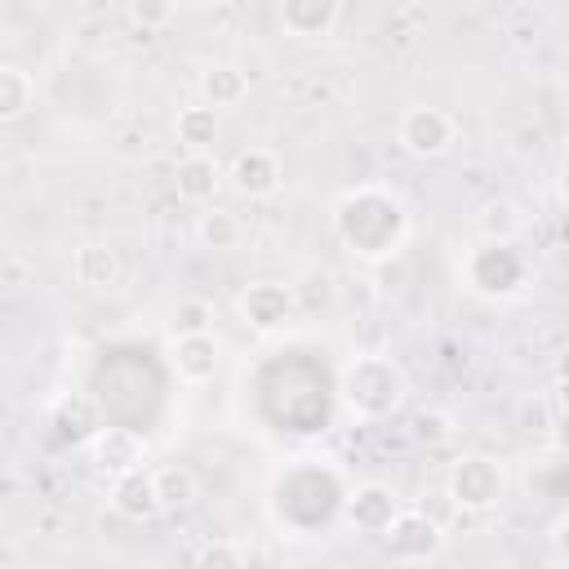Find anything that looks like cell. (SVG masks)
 Returning a JSON list of instances; mask_svg holds the SVG:
<instances>
[{
	"instance_id": "obj_1",
	"label": "cell",
	"mask_w": 569,
	"mask_h": 569,
	"mask_svg": "<svg viewBox=\"0 0 569 569\" xmlns=\"http://www.w3.org/2000/svg\"><path fill=\"white\" fill-rule=\"evenodd\" d=\"M333 236L342 240V249H351L365 262H382L391 258L405 236H409V213L405 200L378 182L351 187L338 204H333Z\"/></svg>"
},
{
	"instance_id": "obj_2",
	"label": "cell",
	"mask_w": 569,
	"mask_h": 569,
	"mask_svg": "<svg viewBox=\"0 0 569 569\" xmlns=\"http://www.w3.org/2000/svg\"><path fill=\"white\" fill-rule=\"evenodd\" d=\"M405 391H409L405 369H400L391 356H378V351L347 360V369H342V378H338L342 405H347L356 418H365V422L391 418V413L405 405Z\"/></svg>"
},
{
	"instance_id": "obj_3",
	"label": "cell",
	"mask_w": 569,
	"mask_h": 569,
	"mask_svg": "<svg viewBox=\"0 0 569 569\" xmlns=\"http://www.w3.org/2000/svg\"><path fill=\"white\" fill-rule=\"evenodd\" d=\"M276 485H284V489H293V493H302V498H271V511H276V520L280 525H289V529H316V525H329L333 520V511H342L338 502H316V493H342V485H338V476L333 471H325V467H316L311 458H302L298 467H289Z\"/></svg>"
},
{
	"instance_id": "obj_4",
	"label": "cell",
	"mask_w": 569,
	"mask_h": 569,
	"mask_svg": "<svg viewBox=\"0 0 569 569\" xmlns=\"http://www.w3.org/2000/svg\"><path fill=\"white\" fill-rule=\"evenodd\" d=\"M462 284L480 298H511L525 284V258L511 240H480L462 258Z\"/></svg>"
},
{
	"instance_id": "obj_5",
	"label": "cell",
	"mask_w": 569,
	"mask_h": 569,
	"mask_svg": "<svg viewBox=\"0 0 569 569\" xmlns=\"http://www.w3.org/2000/svg\"><path fill=\"white\" fill-rule=\"evenodd\" d=\"M445 493L458 502V511H489L507 493V471L489 453H462L445 476Z\"/></svg>"
},
{
	"instance_id": "obj_6",
	"label": "cell",
	"mask_w": 569,
	"mask_h": 569,
	"mask_svg": "<svg viewBox=\"0 0 569 569\" xmlns=\"http://www.w3.org/2000/svg\"><path fill=\"white\" fill-rule=\"evenodd\" d=\"M382 538V551L387 560H405V565H422V560H436L440 547H445V529L436 520H427L418 507H400L387 529L378 533Z\"/></svg>"
},
{
	"instance_id": "obj_7",
	"label": "cell",
	"mask_w": 569,
	"mask_h": 569,
	"mask_svg": "<svg viewBox=\"0 0 569 569\" xmlns=\"http://www.w3.org/2000/svg\"><path fill=\"white\" fill-rule=\"evenodd\" d=\"M396 138H400V147L409 156L431 160V156H445L453 147L458 124H453V116L445 107H409L400 116V124H396Z\"/></svg>"
},
{
	"instance_id": "obj_8",
	"label": "cell",
	"mask_w": 569,
	"mask_h": 569,
	"mask_svg": "<svg viewBox=\"0 0 569 569\" xmlns=\"http://www.w3.org/2000/svg\"><path fill=\"white\" fill-rule=\"evenodd\" d=\"M240 320L258 333H276L284 329L293 316H298V298H293V284H280V280H253L244 293H240Z\"/></svg>"
},
{
	"instance_id": "obj_9",
	"label": "cell",
	"mask_w": 569,
	"mask_h": 569,
	"mask_svg": "<svg viewBox=\"0 0 569 569\" xmlns=\"http://www.w3.org/2000/svg\"><path fill=\"white\" fill-rule=\"evenodd\" d=\"M227 178H231V187H236L240 196H249V200H267V196L280 191V182H284V164H280V156H276L271 147H244V151L231 160Z\"/></svg>"
},
{
	"instance_id": "obj_10",
	"label": "cell",
	"mask_w": 569,
	"mask_h": 569,
	"mask_svg": "<svg viewBox=\"0 0 569 569\" xmlns=\"http://www.w3.org/2000/svg\"><path fill=\"white\" fill-rule=\"evenodd\" d=\"M89 458L102 476H120L147 462V440L133 427H98L89 440Z\"/></svg>"
},
{
	"instance_id": "obj_11",
	"label": "cell",
	"mask_w": 569,
	"mask_h": 569,
	"mask_svg": "<svg viewBox=\"0 0 569 569\" xmlns=\"http://www.w3.org/2000/svg\"><path fill=\"white\" fill-rule=\"evenodd\" d=\"M396 511H400L396 489L382 485V480H365V485H356L351 493H342V516H347L360 533H382Z\"/></svg>"
},
{
	"instance_id": "obj_12",
	"label": "cell",
	"mask_w": 569,
	"mask_h": 569,
	"mask_svg": "<svg viewBox=\"0 0 569 569\" xmlns=\"http://www.w3.org/2000/svg\"><path fill=\"white\" fill-rule=\"evenodd\" d=\"M124 276V262H120V249L107 244V240H84L76 244L71 253V280L80 289H116Z\"/></svg>"
},
{
	"instance_id": "obj_13",
	"label": "cell",
	"mask_w": 569,
	"mask_h": 569,
	"mask_svg": "<svg viewBox=\"0 0 569 569\" xmlns=\"http://www.w3.org/2000/svg\"><path fill=\"white\" fill-rule=\"evenodd\" d=\"M276 13L293 40H320L338 27L342 0H276Z\"/></svg>"
},
{
	"instance_id": "obj_14",
	"label": "cell",
	"mask_w": 569,
	"mask_h": 569,
	"mask_svg": "<svg viewBox=\"0 0 569 569\" xmlns=\"http://www.w3.org/2000/svg\"><path fill=\"white\" fill-rule=\"evenodd\" d=\"M173 373H178V382H187V387H204V382H213V373H218V342H213V333H182V338H173Z\"/></svg>"
},
{
	"instance_id": "obj_15",
	"label": "cell",
	"mask_w": 569,
	"mask_h": 569,
	"mask_svg": "<svg viewBox=\"0 0 569 569\" xmlns=\"http://www.w3.org/2000/svg\"><path fill=\"white\" fill-rule=\"evenodd\" d=\"M111 507L124 516V520H151L160 516V498H156V480H151V467H133V471H120L111 476Z\"/></svg>"
},
{
	"instance_id": "obj_16",
	"label": "cell",
	"mask_w": 569,
	"mask_h": 569,
	"mask_svg": "<svg viewBox=\"0 0 569 569\" xmlns=\"http://www.w3.org/2000/svg\"><path fill=\"white\" fill-rule=\"evenodd\" d=\"M173 187H178L182 200L204 204V200H213V191L222 187V169H218V160H213L209 151H187V156L178 160Z\"/></svg>"
},
{
	"instance_id": "obj_17",
	"label": "cell",
	"mask_w": 569,
	"mask_h": 569,
	"mask_svg": "<svg viewBox=\"0 0 569 569\" xmlns=\"http://www.w3.org/2000/svg\"><path fill=\"white\" fill-rule=\"evenodd\" d=\"M53 427H58V440H62V445H84V440H93V431L102 427L98 400H89V396H62V400L53 405Z\"/></svg>"
},
{
	"instance_id": "obj_18",
	"label": "cell",
	"mask_w": 569,
	"mask_h": 569,
	"mask_svg": "<svg viewBox=\"0 0 569 569\" xmlns=\"http://www.w3.org/2000/svg\"><path fill=\"white\" fill-rule=\"evenodd\" d=\"M151 480H156L160 511H187V507H196V498H200V480H196V471L182 467V462H164V467H156Z\"/></svg>"
},
{
	"instance_id": "obj_19",
	"label": "cell",
	"mask_w": 569,
	"mask_h": 569,
	"mask_svg": "<svg viewBox=\"0 0 569 569\" xmlns=\"http://www.w3.org/2000/svg\"><path fill=\"white\" fill-rule=\"evenodd\" d=\"M244 93H249V76H244L240 67L213 62V67L200 71V98H204L209 107H236Z\"/></svg>"
},
{
	"instance_id": "obj_20",
	"label": "cell",
	"mask_w": 569,
	"mask_h": 569,
	"mask_svg": "<svg viewBox=\"0 0 569 569\" xmlns=\"http://www.w3.org/2000/svg\"><path fill=\"white\" fill-rule=\"evenodd\" d=\"M173 133L187 151H209L213 138H218V107L209 102H196V107H182L178 120H173Z\"/></svg>"
},
{
	"instance_id": "obj_21",
	"label": "cell",
	"mask_w": 569,
	"mask_h": 569,
	"mask_svg": "<svg viewBox=\"0 0 569 569\" xmlns=\"http://www.w3.org/2000/svg\"><path fill=\"white\" fill-rule=\"evenodd\" d=\"M196 236H200V244H204V249L227 253V249H236V244H240L244 227H240V218H236L231 209H204V213H200V222H196Z\"/></svg>"
},
{
	"instance_id": "obj_22",
	"label": "cell",
	"mask_w": 569,
	"mask_h": 569,
	"mask_svg": "<svg viewBox=\"0 0 569 569\" xmlns=\"http://www.w3.org/2000/svg\"><path fill=\"white\" fill-rule=\"evenodd\" d=\"M31 98H36L31 76H27L22 67L0 62V124H9V120H18V116H27Z\"/></svg>"
},
{
	"instance_id": "obj_23",
	"label": "cell",
	"mask_w": 569,
	"mask_h": 569,
	"mask_svg": "<svg viewBox=\"0 0 569 569\" xmlns=\"http://www.w3.org/2000/svg\"><path fill=\"white\" fill-rule=\"evenodd\" d=\"M520 227H525V218H520V209H516V200H485L480 204V236L485 240H516L520 236Z\"/></svg>"
},
{
	"instance_id": "obj_24",
	"label": "cell",
	"mask_w": 569,
	"mask_h": 569,
	"mask_svg": "<svg viewBox=\"0 0 569 569\" xmlns=\"http://www.w3.org/2000/svg\"><path fill=\"white\" fill-rule=\"evenodd\" d=\"M213 329V307L204 298H178L173 311H169V333L182 338V333H209Z\"/></svg>"
},
{
	"instance_id": "obj_25",
	"label": "cell",
	"mask_w": 569,
	"mask_h": 569,
	"mask_svg": "<svg viewBox=\"0 0 569 569\" xmlns=\"http://www.w3.org/2000/svg\"><path fill=\"white\" fill-rule=\"evenodd\" d=\"M178 13V0H129V18L142 27V31H160L169 27Z\"/></svg>"
},
{
	"instance_id": "obj_26",
	"label": "cell",
	"mask_w": 569,
	"mask_h": 569,
	"mask_svg": "<svg viewBox=\"0 0 569 569\" xmlns=\"http://www.w3.org/2000/svg\"><path fill=\"white\" fill-rule=\"evenodd\" d=\"M418 511H422L427 520H436L440 529H449V525H453V520L462 516V511H458V502H453V498H449L445 489H440V493H427V498L418 502Z\"/></svg>"
},
{
	"instance_id": "obj_27",
	"label": "cell",
	"mask_w": 569,
	"mask_h": 569,
	"mask_svg": "<svg viewBox=\"0 0 569 569\" xmlns=\"http://www.w3.org/2000/svg\"><path fill=\"white\" fill-rule=\"evenodd\" d=\"M413 436H418V440H427V445H440V440H449V436H453V427H449V418H445V413L427 409V413H418V418H413Z\"/></svg>"
},
{
	"instance_id": "obj_28",
	"label": "cell",
	"mask_w": 569,
	"mask_h": 569,
	"mask_svg": "<svg viewBox=\"0 0 569 569\" xmlns=\"http://www.w3.org/2000/svg\"><path fill=\"white\" fill-rule=\"evenodd\" d=\"M196 560H200V565H244L249 551L236 547V542H209V547L196 551Z\"/></svg>"
},
{
	"instance_id": "obj_29",
	"label": "cell",
	"mask_w": 569,
	"mask_h": 569,
	"mask_svg": "<svg viewBox=\"0 0 569 569\" xmlns=\"http://www.w3.org/2000/svg\"><path fill=\"white\" fill-rule=\"evenodd\" d=\"M0 560H9V551H4V547H0Z\"/></svg>"
}]
</instances>
